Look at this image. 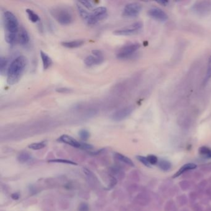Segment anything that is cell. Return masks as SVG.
Segmentation results:
<instances>
[{
	"instance_id": "cell-1",
	"label": "cell",
	"mask_w": 211,
	"mask_h": 211,
	"mask_svg": "<svg viewBox=\"0 0 211 211\" xmlns=\"http://www.w3.org/2000/svg\"><path fill=\"white\" fill-rule=\"evenodd\" d=\"M3 24L6 31L5 40L7 43L13 45L17 40V35L20 29L18 20L12 12L6 11L3 14Z\"/></svg>"
},
{
	"instance_id": "cell-2",
	"label": "cell",
	"mask_w": 211,
	"mask_h": 211,
	"mask_svg": "<svg viewBox=\"0 0 211 211\" xmlns=\"http://www.w3.org/2000/svg\"><path fill=\"white\" fill-rule=\"evenodd\" d=\"M27 63V58L22 55L17 57L11 62L7 73V82L9 85H14L19 82Z\"/></svg>"
},
{
	"instance_id": "cell-3",
	"label": "cell",
	"mask_w": 211,
	"mask_h": 211,
	"mask_svg": "<svg viewBox=\"0 0 211 211\" xmlns=\"http://www.w3.org/2000/svg\"><path fill=\"white\" fill-rule=\"evenodd\" d=\"M51 14L58 23L63 25H69L73 20V15L70 11L64 7H55L51 10Z\"/></svg>"
},
{
	"instance_id": "cell-4",
	"label": "cell",
	"mask_w": 211,
	"mask_h": 211,
	"mask_svg": "<svg viewBox=\"0 0 211 211\" xmlns=\"http://www.w3.org/2000/svg\"><path fill=\"white\" fill-rule=\"evenodd\" d=\"M141 45L138 43H132L121 47L116 54V57L120 59H128L131 57L140 48Z\"/></svg>"
},
{
	"instance_id": "cell-5",
	"label": "cell",
	"mask_w": 211,
	"mask_h": 211,
	"mask_svg": "<svg viewBox=\"0 0 211 211\" xmlns=\"http://www.w3.org/2000/svg\"><path fill=\"white\" fill-rule=\"evenodd\" d=\"M143 28V23L137 22L122 29L115 30L113 33L117 35H131L138 33Z\"/></svg>"
},
{
	"instance_id": "cell-6",
	"label": "cell",
	"mask_w": 211,
	"mask_h": 211,
	"mask_svg": "<svg viewBox=\"0 0 211 211\" xmlns=\"http://www.w3.org/2000/svg\"><path fill=\"white\" fill-rule=\"evenodd\" d=\"M142 10V6L138 2H131L125 6L123 11V15L126 17L133 18L137 17Z\"/></svg>"
},
{
	"instance_id": "cell-7",
	"label": "cell",
	"mask_w": 211,
	"mask_h": 211,
	"mask_svg": "<svg viewBox=\"0 0 211 211\" xmlns=\"http://www.w3.org/2000/svg\"><path fill=\"white\" fill-rule=\"evenodd\" d=\"M92 55L87 56L84 59V63L86 66L91 67L95 65L100 64L104 61V57L102 52L99 50H94L92 51Z\"/></svg>"
},
{
	"instance_id": "cell-8",
	"label": "cell",
	"mask_w": 211,
	"mask_h": 211,
	"mask_svg": "<svg viewBox=\"0 0 211 211\" xmlns=\"http://www.w3.org/2000/svg\"><path fill=\"white\" fill-rule=\"evenodd\" d=\"M107 8L105 7H99L95 8L92 13L87 22L89 25H94L99 20L105 19L107 16Z\"/></svg>"
},
{
	"instance_id": "cell-9",
	"label": "cell",
	"mask_w": 211,
	"mask_h": 211,
	"mask_svg": "<svg viewBox=\"0 0 211 211\" xmlns=\"http://www.w3.org/2000/svg\"><path fill=\"white\" fill-rule=\"evenodd\" d=\"M133 110L134 107L131 105L125 107L113 113L112 115V119L115 121H122L128 118L133 113Z\"/></svg>"
},
{
	"instance_id": "cell-10",
	"label": "cell",
	"mask_w": 211,
	"mask_h": 211,
	"mask_svg": "<svg viewBox=\"0 0 211 211\" xmlns=\"http://www.w3.org/2000/svg\"><path fill=\"white\" fill-rule=\"evenodd\" d=\"M193 11L197 14L205 15L211 10V2L199 1L196 2L193 7Z\"/></svg>"
},
{
	"instance_id": "cell-11",
	"label": "cell",
	"mask_w": 211,
	"mask_h": 211,
	"mask_svg": "<svg viewBox=\"0 0 211 211\" xmlns=\"http://www.w3.org/2000/svg\"><path fill=\"white\" fill-rule=\"evenodd\" d=\"M149 15L151 17L152 19L160 21V22H165L168 20V15L167 14L159 7H152L149 9L148 12Z\"/></svg>"
},
{
	"instance_id": "cell-12",
	"label": "cell",
	"mask_w": 211,
	"mask_h": 211,
	"mask_svg": "<svg viewBox=\"0 0 211 211\" xmlns=\"http://www.w3.org/2000/svg\"><path fill=\"white\" fill-rule=\"evenodd\" d=\"M58 141L61 142V143L67 144L71 146L74 147L81 149V147H82V143L77 141V140H76L75 139L72 138L71 136L66 135V134H63V135L61 136L58 138Z\"/></svg>"
},
{
	"instance_id": "cell-13",
	"label": "cell",
	"mask_w": 211,
	"mask_h": 211,
	"mask_svg": "<svg viewBox=\"0 0 211 211\" xmlns=\"http://www.w3.org/2000/svg\"><path fill=\"white\" fill-rule=\"evenodd\" d=\"M17 41L22 45L27 44L29 42V33L27 30L23 27H20L19 29L17 35Z\"/></svg>"
},
{
	"instance_id": "cell-14",
	"label": "cell",
	"mask_w": 211,
	"mask_h": 211,
	"mask_svg": "<svg viewBox=\"0 0 211 211\" xmlns=\"http://www.w3.org/2000/svg\"><path fill=\"white\" fill-rule=\"evenodd\" d=\"M84 43V42L81 40H73L69 42H64L61 43V45L67 48H76L81 46Z\"/></svg>"
},
{
	"instance_id": "cell-15",
	"label": "cell",
	"mask_w": 211,
	"mask_h": 211,
	"mask_svg": "<svg viewBox=\"0 0 211 211\" xmlns=\"http://www.w3.org/2000/svg\"><path fill=\"white\" fill-rule=\"evenodd\" d=\"M40 56L42 58L43 69L46 70L49 68L52 64L51 58L43 51H40Z\"/></svg>"
},
{
	"instance_id": "cell-16",
	"label": "cell",
	"mask_w": 211,
	"mask_h": 211,
	"mask_svg": "<svg viewBox=\"0 0 211 211\" xmlns=\"http://www.w3.org/2000/svg\"><path fill=\"white\" fill-rule=\"evenodd\" d=\"M197 167V165L195 164H187L184 165L182 167H181L179 170L174 175L173 178H176L178 177V176L182 175L183 173L188 171V170H193L195 169Z\"/></svg>"
},
{
	"instance_id": "cell-17",
	"label": "cell",
	"mask_w": 211,
	"mask_h": 211,
	"mask_svg": "<svg viewBox=\"0 0 211 211\" xmlns=\"http://www.w3.org/2000/svg\"><path fill=\"white\" fill-rule=\"evenodd\" d=\"M77 11L79 12V14H80L81 17L86 22L88 21L90 16V13L88 12L86 9L83 7V6L79 2L77 4Z\"/></svg>"
},
{
	"instance_id": "cell-18",
	"label": "cell",
	"mask_w": 211,
	"mask_h": 211,
	"mask_svg": "<svg viewBox=\"0 0 211 211\" xmlns=\"http://www.w3.org/2000/svg\"><path fill=\"white\" fill-rule=\"evenodd\" d=\"M7 59L4 57L1 56L0 58V73L2 75H4V74H7L9 68V67H7Z\"/></svg>"
},
{
	"instance_id": "cell-19",
	"label": "cell",
	"mask_w": 211,
	"mask_h": 211,
	"mask_svg": "<svg viewBox=\"0 0 211 211\" xmlns=\"http://www.w3.org/2000/svg\"><path fill=\"white\" fill-rule=\"evenodd\" d=\"M115 157L120 161L126 164L127 165H130V166H131V167H134V163L133 162V161L129 159L128 157H126L125 156L121 154H119V153H116L115 154Z\"/></svg>"
},
{
	"instance_id": "cell-20",
	"label": "cell",
	"mask_w": 211,
	"mask_h": 211,
	"mask_svg": "<svg viewBox=\"0 0 211 211\" xmlns=\"http://www.w3.org/2000/svg\"><path fill=\"white\" fill-rule=\"evenodd\" d=\"M26 12L28 15L29 19L30 21H32V22H37L40 20V17L39 16L37 15V14H36L34 11H33L32 10L30 9H26Z\"/></svg>"
},
{
	"instance_id": "cell-21",
	"label": "cell",
	"mask_w": 211,
	"mask_h": 211,
	"mask_svg": "<svg viewBox=\"0 0 211 211\" xmlns=\"http://www.w3.org/2000/svg\"><path fill=\"white\" fill-rule=\"evenodd\" d=\"M211 79V56L209 57V61H208V65L207 68V71L205 75V77L203 80V84L206 85Z\"/></svg>"
},
{
	"instance_id": "cell-22",
	"label": "cell",
	"mask_w": 211,
	"mask_h": 211,
	"mask_svg": "<svg viewBox=\"0 0 211 211\" xmlns=\"http://www.w3.org/2000/svg\"><path fill=\"white\" fill-rule=\"evenodd\" d=\"M46 146V141H42L40 143H32L29 146V147L32 150H40Z\"/></svg>"
},
{
	"instance_id": "cell-23",
	"label": "cell",
	"mask_w": 211,
	"mask_h": 211,
	"mask_svg": "<svg viewBox=\"0 0 211 211\" xmlns=\"http://www.w3.org/2000/svg\"><path fill=\"white\" fill-rule=\"evenodd\" d=\"M200 154L205 158H211V149L209 147L203 146L200 149Z\"/></svg>"
},
{
	"instance_id": "cell-24",
	"label": "cell",
	"mask_w": 211,
	"mask_h": 211,
	"mask_svg": "<svg viewBox=\"0 0 211 211\" xmlns=\"http://www.w3.org/2000/svg\"><path fill=\"white\" fill-rule=\"evenodd\" d=\"M159 166L160 169L163 171H168L171 169L172 164L170 162L167 160H162L159 162Z\"/></svg>"
},
{
	"instance_id": "cell-25",
	"label": "cell",
	"mask_w": 211,
	"mask_h": 211,
	"mask_svg": "<svg viewBox=\"0 0 211 211\" xmlns=\"http://www.w3.org/2000/svg\"><path fill=\"white\" fill-rule=\"evenodd\" d=\"M30 159V156L27 152H22L18 156V160L20 163H25L29 161Z\"/></svg>"
},
{
	"instance_id": "cell-26",
	"label": "cell",
	"mask_w": 211,
	"mask_h": 211,
	"mask_svg": "<svg viewBox=\"0 0 211 211\" xmlns=\"http://www.w3.org/2000/svg\"><path fill=\"white\" fill-rule=\"evenodd\" d=\"M79 135L80 136V138L84 140V141H86L89 139V138L90 137V133L89 132L86 130H82L79 131Z\"/></svg>"
},
{
	"instance_id": "cell-27",
	"label": "cell",
	"mask_w": 211,
	"mask_h": 211,
	"mask_svg": "<svg viewBox=\"0 0 211 211\" xmlns=\"http://www.w3.org/2000/svg\"><path fill=\"white\" fill-rule=\"evenodd\" d=\"M136 159L139 161L141 162L142 164H143L146 167H151V164H149L148 160H147V157H143V156H138L136 157Z\"/></svg>"
},
{
	"instance_id": "cell-28",
	"label": "cell",
	"mask_w": 211,
	"mask_h": 211,
	"mask_svg": "<svg viewBox=\"0 0 211 211\" xmlns=\"http://www.w3.org/2000/svg\"><path fill=\"white\" fill-rule=\"evenodd\" d=\"M147 158L151 165H156L158 163V159L154 155H149Z\"/></svg>"
},
{
	"instance_id": "cell-29",
	"label": "cell",
	"mask_w": 211,
	"mask_h": 211,
	"mask_svg": "<svg viewBox=\"0 0 211 211\" xmlns=\"http://www.w3.org/2000/svg\"><path fill=\"white\" fill-rule=\"evenodd\" d=\"M79 2L82 6L86 7L87 9H93V7H94L93 4L90 1H79Z\"/></svg>"
},
{
	"instance_id": "cell-30",
	"label": "cell",
	"mask_w": 211,
	"mask_h": 211,
	"mask_svg": "<svg viewBox=\"0 0 211 211\" xmlns=\"http://www.w3.org/2000/svg\"><path fill=\"white\" fill-rule=\"evenodd\" d=\"M50 162H59V163H63V164H71V165H77L75 162H73L71 160H63V159H56V160H49Z\"/></svg>"
},
{
	"instance_id": "cell-31",
	"label": "cell",
	"mask_w": 211,
	"mask_h": 211,
	"mask_svg": "<svg viewBox=\"0 0 211 211\" xmlns=\"http://www.w3.org/2000/svg\"><path fill=\"white\" fill-rule=\"evenodd\" d=\"M56 91L58 92L59 93H63V94H69L73 92L72 89H69V88H66V87H61V88H59L56 89Z\"/></svg>"
},
{
	"instance_id": "cell-32",
	"label": "cell",
	"mask_w": 211,
	"mask_h": 211,
	"mask_svg": "<svg viewBox=\"0 0 211 211\" xmlns=\"http://www.w3.org/2000/svg\"><path fill=\"white\" fill-rule=\"evenodd\" d=\"M79 211H89V206L86 203H81L79 206Z\"/></svg>"
},
{
	"instance_id": "cell-33",
	"label": "cell",
	"mask_w": 211,
	"mask_h": 211,
	"mask_svg": "<svg viewBox=\"0 0 211 211\" xmlns=\"http://www.w3.org/2000/svg\"><path fill=\"white\" fill-rule=\"evenodd\" d=\"M11 198L14 200H17L19 198V195L17 193H14L11 195Z\"/></svg>"
},
{
	"instance_id": "cell-34",
	"label": "cell",
	"mask_w": 211,
	"mask_h": 211,
	"mask_svg": "<svg viewBox=\"0 0 211 211\" xmlns=\"http://www.w3.org/2000/svg\"><path fill=\"white\" fill-rule=\"evenodd\" d=\"M158 3H159L160 4L162 5V6H167L169 3V1H158Z\"/></svg>"
}]
</instances>
